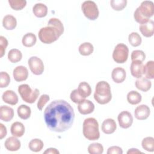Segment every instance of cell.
<instances>
[{
    "label": "cell",
    "instance_id": "6da1fadb",
    "mask_svg": "<svg viewBox=\"0 0 154 154\" xmlns=\"http://www.w3.org/2000/svg\"><path fill=\"white\" fill-rule=\"evenodd\" d=\"M75 119L72 106L64 100H55L45 108L44 119L52 131L63 132L71 128Z\"/></svg>",
    "mask_w": 154,
    "mask_h": 154
},
{
    "label": "cell",
    "instance_id": "7a4b0ae2",
    "mask_svg": "<svg viewBox=\"0 0 154 154\" xmlns=\"http://www.w3.org/2000/svg\"><path fill=\"white\" fill-rule=\"evenodd\" d=\"M94 99L100 105L109 103L112 99V94L109 84L105 81L98 82L95 87Z\"/></svg>",
    "mask_w": 154,
    "mask_h": 154
},
{
    "label": "cell",
    "instance_id": "3957f363",
    "mask_svg": "<svg viewBox=\"0 0 154 154\" xmlns=\"http://www.w3.org/2000/svg\"><path fill=\"white\" fill-rule=\"evenodd\" d=\"M82 133L85 138L90 141L97 140L100 138L99 123L93 117L84 120L82 125Z\"/></svg>",
    "mask_w": 154,
    "mask_h": 154
},
{
    "label": "cell",
    "instance_id": "277c9868",
    "mask_svg": "<svg viewBox=\"0 0 154 154\" xmlns=\"http://www.w3.org/2000/svg\"><path fill=\"white\" fill-rule=\"evenodd\" d=\"M17 90L22 100L28 103H34L40 94L38 89L32 90L30 86L26 84L20 85Z\"/></svg>",
    "mask_w": 154,
    "mask_h": 154
},
{
    "label": "cell",
    "instance_id": "5b68a950",
    "mask_svg": "<svg viewBox=\"0 0 154 154\" xmlns=\"http://www.w3.org/2000/svg\"><path fill=\"white\" fill-rule=\"evenodd\" d=\"M38 35L40 40L45 44L52 43L60 37L57 29L51 26L42 28L38 31Z\"/></svg>",
    "mask_w": 154,
    "mask_h": 154
},
{
    "label": "cell",
    "instance_id": "8992f818",
    "mask_svg": "<svg viewBox=\"0 0 154 154\" xmlns=\"http://www.w3.org/2000/svg\"><path fill=\"white\" fill-rule=\"evenodd\" d=\"M81 9L84 16L91 20H96L99 14L97 4L93 1H85L81 5Z\"/></svg>",
    "mask_w": 154,
    "mask_h": 154
},
{
    "label": "cell",
    "instance_id": "52a82bcc",
    "mask_svg": "<svg viewBox=\"0 0 154 154\" xmlns=\"http://www.w3.org/2000/svg\"><path fill=\"white\" fill-rule=\"evenodd\" d=\"M128 47L123 43L117 44L112 52V58L116 63L122 64L125 63L128 58Z\"/></svg>",
    "mask_w": 154,
    "mask_h": 154
},
{
    "label": "cell",
    "instance_id": "ba28073f",
    "mask_svg": "<svg viewBox=\"0 0 154 154\" xmlns=\"http://www.w3.org/2000/svg\"><path fill=\"white\" fill-rule=\"evenodd\" d=\"M28 64L31 72L35 75H42L44 71V64L42 60L36 57H30L28 60Z\"/></svg>",
    "mask_w": 154,
    "mask_h": 154
},
{
    "label": "cell",
    "instance_id": "9c48e42d",
    "mask_svg": "<svg viewBox=\"0 0 154 154\" xmlns=\"http://www.w3.org/2000/svg\"><path fill=\"white\" fill-rule=\"evenodd\" d=\"M120 127L123 129H128L131 126L133 123V117L131 112L128 111H123L120 112L117 117Z\"/></svg>",
    "mask_w": 154,
    "mask_h": 154
},
{
    "label": "cell",
    "instance_id": "30bf717a",
    "mask_svg": "<svg viewBox=\"0 0 154 154\" xmlns=\"http://www.w3.org/2000/svg\"><path fill=\"white\" fill-rule=\"evenodd\" d=\"M137 8L140 13L148 19L153 16L154 4L151 1H143Z\"/></svg>",
    "mask_w": 154,
    "mask_h": 154
},
{
    "label": "cell",
    "instance_id": "8fae6325",
    "mask_svg": "<svg viewBox=\"0 0 154 154\" xmlns=\"http://www.w3.org/2000/svg\"><path fill=\"white\" fill-rule=\"evenodd\" d=\"M150 114V109L147 105L142 104L136 107L134 111L135 117L139 120L147 119Z\"/></svg>",
    "mask_w": 154,
    "mask_h": 154
},
{
    "label": "cell",
    "instance_id": "7c38bea8",
    "mask_svg": "<svg viewBox=\"0 0 154 154\" xmlns=\"http://www.w3.org/2000/svg\"><path fill=\"white\" fill-rule=\"evenodd\" d=\"M13 75L16 81H23L28 78V70L27 68L23 66H18L14 69Z\"/></svg>",
    "mask_w": 154,
    "mask_h": 154
},
{
    "label": "cell",
    "instance_id": "4fadbf2b",
    "mask_svg": "<svg viewBox=\"0 0 154 154\" xmlns=\"http://www.w3.org/2000/svg\"><path fill=\"white\" fill-rule=\"evenodd\" d=\"M78 109L79 113L82 115L89 114L92 113L94 110V105L90 100L85 99L78 104Z\"/></svg>",
    "mask_w": 154,
    "mask_h": 154
},
{
    "label": "cell",
    "instance_id": "5bb4252c",
    "mask_svg": "<svg viewBox=\"0 0 154 154\" xmlns=\"http://www.w3.org/2000/svg\"><path fill=\"white\" fill-rule=\"evenodd\" d=\"M144 64L143 62L140 61H132L131 64L130 70L131 75L136 78H140L143 75Z\"/></svg>",
    "mask_w": 154,
    "mask_h": 154
},
{
    "label": "cell",
    "instance_id": "9a60e30c",
    "mask_svg": "<svg viewBox=\"0 0 154 154\" xmlns=\"http://www.w3.org/2000/svg\"><path fill=\"white\" fill-rule=\"evenodd\" d=\"M4 146L5 149L11 152L17 151L21 146L20 141L16 137H10L5 141Z\"/></svg>",
    "mask_w": 154,
    "mask_h": 154
},
{
    "label": "cell",
    "instance_id": "2e32d148",
    "mask_svg": "<svg viewBox=\"0 0 154 154\" xmlns=\"http://www.w3.org/2000/svg\"><path fill=\"white\" fill-rule=\"evenodd\" d=\"M116 129V123L112 119H106L102 123L101 129L105 134H111L115 132Z\"/></svg>",
    "mask_w": 154,
    "mask_h": 154
},
{
    "label": "cell",
    "instance_id": "e0dca14e",
    "mask_svg": "<svg viewBox=\"0 0 154 154\" xmlns=\"http://www.w3.org/2000/svg\"><path fill=\"white\" fill-rule=\"evenodd\" d=\"M126 76L125 70L120 67L114 68L111 72V78L113 81L117 84L123 82L126 79Z\"/></svg>",
    "mask_w": 154,
    "mask_h": 154
},
{
    "label": "cell",
    "instance_id": "ac0fdd59",
    "mask_svg": "<svg viewBox=\"0 0 154 154\" xmlns=\"http://www.w3.org/2000/svg\"><path fill=\"white\" fill-rule=\"evenodd\" d=\"M139 29L142 35L146 37H150L154 34V22L152 20H149L146 23L140 25Z\"/></svg>",
    "mask_w": 154,
    "mask_h": 154
},
{
    "label": "cell",
    "instance_id": "d6986e66",
    "mask_svg": "<svg viewBox=\"0 0 154 154\" xmlns=\"http://www.w3.org/2000/svg\"><path fill=\"white\" fill-rule=\"evenodd\" d=\"M14 117V110L12 108L2 105L0 107V119L1 120L8 122L11 121Z\"/></svg>",
    "mask_w": 154,
    "mask_h": 154
},
{
    "label": "cell",
    "instance_id": "ffe728a7",
    "mask_svg": "<svg viewBox=\"0 0 154 154\" xmlns=\"http://www.w3.org/2000/svg\"><path fill=\"white\" fill-rule=\"evenodd\" d=\"M2 99L5 103L11 105H15L18 102V96L13 90H8L3 93Z\"/></svg>",
    "mask_w": 154,
    "mask_h": 154
},
{
    "label": "cell",
    "instance_id": "44dd1931",
    "mask_svg": "<svg viewBox=\"0 0 154 154\" xmlns=\"http://www.w3.org/2000/svg\"><path fill=\"white\" fill-rule=\"evenodd\" d=\"M135 85L137 88L138 90L146 92L150 89L152 87V82L149 79L141 76L140 78H137V79L135 81Z\"/></svg>",
    "mask_w": 154,
    "mask_h": 154
},
{
    "label": "cell",
    "instance_id": "7402d4cb",
    "mask_svg": "<svg viewBox=\"0 0 154 154\" xmlns=\"http://www.w3.org/2000/svg\"><path fill=\"white\" fill-rule=\"evenodd\" d=\"M25 126L23 124L20 122H14L10 128V132L13 136L16 137H21L25 133Z\"/></svg>",
    "mask_w": 154,
    "mask_h": 154
},
{
    "label": "cell",
    "instance_id": "603a6c76",
    "mask_svg": "<svg viewBox=\"0 0 154 154\" xmlns=\"http://www.w3.org/2000/svg\"><path fill=\"white\" fill-rule=\"evenodd\" d=\"M17 25V20L14 16L11 14L5 16L2 19V26L7 30H13Z\"/></svg>",
    "mask_w": 154,
    "mask_h": 154
},
{
    "label": "cell",
    "instance_id": "cb8c5ba5",
    "mask_svg": "<svg viewBox=\"0 0 154 154\" xmlns=\"http://www.w3.org/2000/svg\"><path fill=\"white\" fill-rule=\"evenodd\" d=\"M32 12L37 17H45L48 14L47 6L42 3H37L32 7Z\"/></svg>",
    "mask_w": 154,
    "mask_h": 154
},
{
    "label": "cell",
    "instance_id": "d4e9b609",
    "mask_svg": "<svg viewBox=\"0 0 154 154\" xmlns=\"http://www.w3.org/2000/svg\"><path fill=\"white\" fill-rule=\"evenodd\" d=\"M37 42V38L34 34L28 32L25 34L22 39V45L27 48H30L34 46Z\"/></svg>",
    "mask_w": 154,
    "mask_h": 154
},
{
    "label": "cell",
    "instance_id": "484cf974",
    "mask_svg": "<svg viewBox=\"0 0 154 154\" xmlns=\"http://www.w3.org/2000/svg\"><path fill=\"white\" fill-rule=\"evenodd\" d=\"M78 90L81 96L85 99L88 97L91 93V88L90 85L88 83L85 81L81 82L79 84Z\"/></svg>",
    "mask_w": 154,
    "mask_h": 154
},
{
    "label": "cell",
    "instance_id": "4316f807",
    "mask_svg": "<svg viewBox=\"0 0 154 154\" xmlns=\"http://www.w3.org/2000/svg\"><path fill=\"white\" fill-rule=\"evenodd\" d=\"M17 112L18 116L23 120H26L29 119L31 116V109L29 106L26 105H20L17 109Z\"/></svg>",
    "mask_w": 154,
    "mask_h": 154
},
{
    "label": "cell",
    "instance_id": "83f0119b",
    "mask_svg": "<svg viewBox=\"0 0 154 154\" xmlns=\"http://www.w3.org/2000/svg\"><path fill=\"white\" fill-rule=\"evenodd\" d=\"M143 75L145 78L149 79H152L154 78V61L151 60L146 63L144 66Z\"/></svg>",
    "mask_w": 154,
    "mask_h": 154
},
{
    "label": "cell",
    "instance_id": "f1b7e54d",
    "mask_svg": "<svg viewBox=\"0 0 154 154\" xmlns=\"http://www.w3.org/2000/svg\"><path fill=\"white\" fill-rule=\"evenodd\" d=\"M78 51L81 55L88 56L93 52L94 47L90 42H84L79 45Z\"/></svg>",
    "mask_w": 154,
    "mask_h": 154
},
{
    "label": "cell",
    "instance_id": "f546056e",
    "mask_svg": "<svg viewBox=\"0 0 154 154\" xmlns=\"http://www.w3.org/2000/svg\"><path fill=\"white\" fill-rule=\"evenodd\" d=\"M142 99L141 94L137 91L132 90L129 91L127 94V100L129 103L131 105L138 104Z\"/></svg>",
    "mask_w": 154,
    "mask_h": 154
},
{
    "label": "cell",
    "instance_id": "4dcf8cb0",
    "mask_svg": "<svg viewBox=\"0 0 154 154\" xmlns=\"http://www.w3.org/2000/svg\"><path fill=\"white\" fill-rule=\"evenodd\" d=\"M48 26H51L55 28L58 31L60 36H61L64 32V26L61 21L55 17H52L49 19L48 22Z\"/></svg>",
    "mask_w": 154,
    "mask_h": 154
},
{
    "label": "cell",
    "instance_id": "1f68e13d",
    "mask_svg": "<svg viewBox=\"0 0 154 154\" xmlns=\"http://www.w3.org/2000/svg\"><path fill=\"white\" fill-rule=\"evenodd\" d=\"M22 58V54L21 51L17 49H12L8 53V59L13 63H16L20 61Z\"/></svg>",
    "mask_w": 154,
    "mask_h": 154
},
{
    "label": "cell",
    "instance_id": "d6a6232c",
    "mask_svg": "<svg viewBox=\"0 0 154 154\" xmlns=\"http://www.w3.org/2000/svg\"><path fill=\"white\" fill-rule=\"evenodd\" d=\"M43 142L38 138H34L31 140L28 144L29 149L34 152H38L41 151L43 148Z\"/></svg>",
    "mask_w": 154,
    "mask_h": 154
},
{
    "label": "cell",
    "instance_id": "836d02e7",
    "mask_svg": "<svg viewBox=\"0 0 154 154\" xmlns=\"http://www.w3.org/2000/svg\"><path fill=\"white\" fill-rule=\"evenodd\" d=\"M142 147L147 152L154 151V138L152 137H147L143 139L141 141Z\"/></svg>",
    "mask_w": 154,
    "mask_h": 154
},
{
    "label": "cell",
    "instance_id": "e575fe53",
    "mask_svg": "<svg viewBox=\"0 0 154 154\" xmlns=\"http://www.w3.org/2000/svg\"><path fill=\"white\" fill-rule=\"evenodd\" d=\"M128 41L131 45L134 47H137L141 45L142 39L138 32H132L128 36Z\"/></svg>",
    "mask_w": 154,
    "mask_h": 154
},
{
    "label": "cell",
    "instance_id": "d590c367",
    "mask_svg": "<svg viewBox=\"0 0 154 154\" xmlns=\"http://www.w3.org/2000/svg\"><path fill=\"white\" fill-rule=\"evenodd\" d=\"M88 152L90 154H102L103 152V147L99 143H93L88 146Z\"/></svg>",
    "mask_w": 154,
    "mask_h": 154
},
{
    "label": "cell",
    "instance_id": "8d00e7d4",
    "mask_svg": "<svg viewBox=\"0 0 154 154\" xmlns=\"http://www.w3.org/2000/svg\"><path fill=\"white\" fill-rule=\"evenodd\" d=\"M11 8L14 10H21L26 5L25 0H8Z\"/></svg>",
    "mask_w": 154,
    "mask_h": 154
},
{
    "label": "cell",
    "instance_id": "74e56055",
    "mask_svg": "<svg viewBox=\"0 0 154 154\" xmlns=\"http://www.w3.org/2000/svg\"><path fill=\"white\" fill-rule=\"evenodd\" d=\"M110 5L112 8L116 11H121L127 5L126 0H111Z\"/></svg>",
    "mask_w": 154,
    "mask_h": 154
},
{
    "label": "cell",
    "instance_id": "f35d334b",
    "mask_svg": "<svg viewBox=\"0 0 154 154\" xmlns=\"http://www.w3.org/2000/svg\"><path fill=\"white\" fill-rule=\"evenodd\" d=\"M146 59V54L141 50H134L131 53V60L143 62Z\"/></svg>",
    "mask_w": 154,
    "mask_h": 154
},
{
    "label": "cell",
    "instance_id": "ab89813d",
    "mask_svg": "<svg viewBox=\"0 0 154 154\" xmlns=\"http://www.w3.org/2000/svg\"><path fill=\"white\" fill-rule=\"evenodd\" d=\"M10 82V75L5 72H1L0 73V87H7Z\"/></svg>",
    "mask_w": 154,
    "mask_h": 154
},
{
    "label": "cell",
    "instance_id": "60d3db41",
    "mask_svg": "<svg viewBox=\"0 0 154 154\" xmlns=\"http://www.w3.org/2000/svg\"><path fill=\"white\" fill-rule=\"evenodd\" d=\"M70 97L71 100L75 103H80L82 102L83 100H84L85 99L82 96H81V94L79 93L78 89H75L73 90L70 95Z\"/></svg>",
    "mask_w": 154,
    "mask_h": 154
},
{
    "label": "cell",
    "instance_id": "b9f144b4",
    "mask_svg": "<svg viewBox=\"0 0 154 154\" xmlns=\"http://www.w3.org/2000/svg\"><path fill=\"white\" fill-rule=\"evenodd\" d=\"M50 97L49 96L48 94H42L38 99V100L37 102V108L40 110L42 111L44 107V106L45 105V104L49 100Z\"/></svg>",
    "mask_w": 154,
    "mask_h": 154
},
{
    "label": "cell",
    "instance_id": "7bdbcfd3",
    "mask_svg": "<svg viewBox=\"0 0 154 154\" xmlns=\"http://www.w3.org/2000/svg\"><path fill=\"white\" fill-rule=\"evenodd\" d=\"M7 46H8V41L7 38L2 35L0 36V57L1 58H2L4 55Z\"/></svg>",
    "mask_w": 154,
    "mask_h": 154
},
{
    "label": "cell",
    "instance_id": "ee69618b",
    "mask_svg": "<svg viewBox=\"0 0 154 154\" xmlns=\"http://www.w3.org/2000/svg\"><path fill=\"white\" fill-rule=\"evenodd\" d=\"M106 153L107 154H122L123 150L120 147L113 146L108 149Z\"/></svg>",
    "mask_w": 154,
    "mask_h": 154
},
{
    "label": "cell",
    "instance_id": "f6af8a7d",
    "mask_svg": "<svg viewBox=\"0 0 154 154\" xmlns=\"http://www.w3.org/2000/svg\"><path fill=\"white\" fill-rule=\"evenodd\" d=\"M7 128L2 123H0V139H3L7 135Z\"/></svg>",
    "mask_w": 154,
    "mask_h": 154
},
{
    "label": "cell",
    "instance_id": "bcb514c9",
    "mask_svg": "<svg viewBox=\"0 0 154 154\" xmlns=\"http://www.w3.org/2000/svg\"><path fill=\"white\" fill-rule=\"evenodd\" d=\"M45 154H59L60 152L59 151L56 149L55 148H49L47 149L45 152H44Z\"/></svg>",
    "mask_w": 154,
    "mask_h": 154
},
{
    "label": "cell",
    "instance_id": "7dc6e473",
    "mask_svg": "<svg viewBox=\"0 0 154 154\" xmlns=\"http://www.w3.org/2000/svg\"><path fill=\"white\" fill-rule=\"evenodd\" d=\"M127 153L128 154H131V153H135V154H137V153H142V152L141 151H140L138 149H135V148H132V149H130L128 150L127 152Z\"/></svg>",
    "mask_w": 154,
    "mask_h": 154
}]
</instances>
